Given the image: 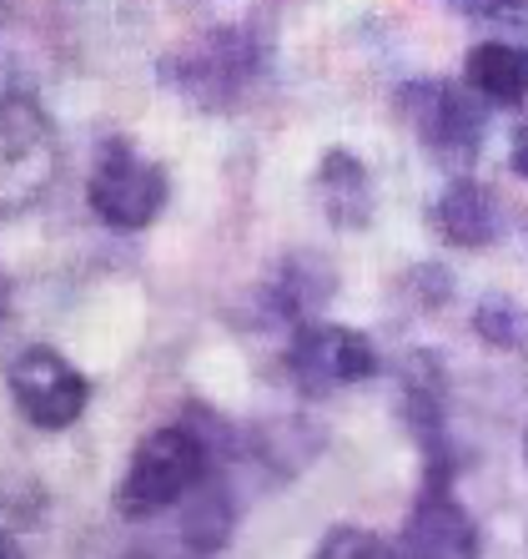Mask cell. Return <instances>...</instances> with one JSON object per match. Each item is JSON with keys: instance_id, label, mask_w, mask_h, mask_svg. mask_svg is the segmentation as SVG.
<instances>
[{"instance_id": "d6986e66", "label": "cell", "mask_w": 528, "mask_h": 559, "mask_svg": "<svg viewBox=\"0 0 528 559\" xmlns=\"http://www.w3.org/2000/svg\"><path fill=\"white\" fill-rule=\"evenodd\" d=\"M0 559H26L21 555V545L11 539V530H0Z\"/></svg>"}, {"instance_id": "8fae6325", "label": "cell", "mask_w": 528, "mask_h": 559, "mask_svg": "<svg viewBox=\"0 0 528 559\" xmlns=\"http://www.w3.org/2000/svg\"><path fill=\"white\" fill-rule=\"evenodd\" d=\"M464 81L483 102L493 106H518L528 96V46L514 40H483L464 61Z\"/></svg>"}, {"instance_id": "2e32d148", "label": "cell", "mask_w": 528, "mask_h": 559, "mask_svg": "<svg viewBox=\"0 0 528 559\" xmlns=\"http://www.w3.org/2000/svg\"><path fill=\"white\" fill-rule=\"evenodd\" d=\"M453 11L464 15H489V21H524L528 0H448Z\"/></svg>"}, {"instance_id": "8992f818", "label": "cell", "mask_w": 528, "mask_h": 559, "mask_svg": "<svg viewBox=\"0 0 528 559\" xmlns=\"http://www.w3.org/2000/svg\"><path fill=\"white\" fill-rule=\"evenodd\" d=\"M5 389H11L15 408L26 424L36 429L56 433V429H71L91 404V383L65 353L46 348V343H31L11 358L5 368Z\"/></svg>"}, {"instance_id": "ffe728a7", "label": "cell", "mask_w": 528, "mask_h": 559, "mask_svg": "<svg viewBox=\"0 0 528 559\" xmlns=\"http://www.w3.org/2000/svg\"><path fill=\"white\" fill-rule=\"evenodd\" d=\"M524 454H528V433H524Z\"/></svg>"}, {"instance_id": "5b68a950", "label": "cell", "mask_w": 528, "mask_h": 559, "mask_svg": "<svg viewBox=\"0 0 528 559\" xmlns=\"http://www.w3.org/2000/svg\"><path fill=\"white\" fill-rule=\"evenodd\" d=\"M473 86H453V81H408L398 92V111L412 127V136L439 156V162H453L464 167L473 162L478 146H483V111L473 102Z\"/></svg>"}, {"instance_id": "5bb4252c", "label": "cell", "mask_w": 528, "mask_h": 559, "mask_svg": "<svg viewBox=\"0 0 528 559\" xmlns=\"http://www.w3.org/2000/svg\"><path fill=\"white\" fill-rule=\"evenodd\" d=\"M312 559H398V549L362 524H337L323 545L312 549Z\"/></svg>"}, {"instance_id": "30bf717a", "label": "cell", "mask_w": 528, "mask_h": 559, "mask_svg": "<svg viewBox=\"0 0 528 559\" xmlns=\"http://www.w3.org/2000/svg\"><path fill=\"white\" fill-rule=\"evenodd\" d=\"M312 187H317V207L327 212L333 227H368V217H373V177L352 152H343V146L323 152Z\"/></svg>"}, {"instance_id": "277c9868", "label": "cell", "mask_w": 528, "mask_h": 559, "mask_svg": "<svg viewBox=\"0 0 528 559\" xmlns=\"http://www.w3.org/2000/svg\"><path fill=\"white\" fill-rule=\"evenodd\" d=\"M167 171L156 167L152 156H142L131 142L111 136V142L96 152V167H91L86 182V202L91 212L111 227V233H142L161 217L167 207Z\"/></svg>"}, {"instance_id": "4fadbf2b", "label": "cell", "mask_w": 528, "mask_h": 559, "mask_svg": "<svg viewBox=\"0 0 528 559\" xmlns=\"http://www.w3.org/2000/svg\"><path fill=\"white\" fill-rule=\"evenodd\" d=\"M327 298H333V267L317 258H287L283 277H277L267 293V308L292 318V323H308Z\"/></svg>"}, {"instance_id": "3957f363", "label": "cell", "mask_w": 528, "mask_h": 559, "mask_svg": "<svg viewBox=\"0 0 528 559\" xmlns=\"http://www.w3.org/2000/svg\"><path fill=\"white\" fill-rule=\"evenodd\" d=\"M161 76L181 96H192V102L212 106V111H227L262 76V40L242 26L206 31V36H196L187 51H177L161 66Z\"/></svg>"}, {"instance_id": "7a4b0ae2", "label": "cell", "mask_w": 528, "mask_h": 559, "mask_svg": "<svg viewBox=\"0 0 528 559\" xmlns=\"http://www.w3.org/2000/svg\"><path fill=\"white\" fill-rule=\"evenodd\" d=\"M61 177V136L31 96H0V217L36 207Z\"/></svg>"}, {"instance_id": "6da1fadb", "label": "cell", "mask_w": 528, "mask_h": 559, "mask_svg": "<svg viewBox=\"0 0 528 559\" xmlns=\"http://www.w3.org/2000/svg\"><path fill=\"white\" fill-rule=\"evenodd\" d=\"M212 449H217V443L206 439L202 429H192V424L152 429L131 449V464L117 484V514H127V520H152L161 509L181 504V499L212 474Z\"/></svg>"}, {"instance_id": "52a82bcc", "label": "cell", "mask_w": 528, "mask_h": 559, "mask_svg": "<svg viewBox=\"0 0 528 559\" xmlns=\"http://www.w3.org/2000/svg\"><path fill=\"white\" fill-rule=\"evenodd\" d=\"M377 373V348L352 328L337 323H297L292 343H287V378L297 389L317 399V393L352 389L362 378Z\"/></svg>"}, {"instance_id": "ba28073f", "label": "cell", "mask_w": 528, "mask_h": 559, "mask_svg": "<svg viewBox=\"0 0 528 559\" xmlns=\"http://www.w3.org/2000/svg\"><path fill=\"white\" fill-rule=\"evenodd\" d=\"M478 549L483 539H478L473 514L448 495V484H423V495L403 524L398 559H478Z\"/></svg>"}, {"instance_id": "9c48e42d", "label": "cell", "mask_w": 528, "mask_h": 559, "mask_svg": "<svg viewBox=\"0 0 528 559\" xmlns=\"http://www.w3.org/2000/svg\"><path fill=\"white\" fill-rule=\"evenodd\" d=\"M433 233L453 248H489L493 237L503 233V212L499 197L483 182H453L448 192L433 202Z\"/></svg>"}, {"instance_id": "e0dca14e", "label": "cell", "mask_w": 528, "mask_h": 559, "mask_svg": "<svg viewBox=\"0 0 528 559\" xmlns=\"http://www.w3.org/2000/svg\"><path fill=\"white\" fill-rule=\"evenodd\" d=\"M514 171L528 182V121H518V131H514Z\"/></svg>"}, {"instance_id": "ac0fdd59", "label": "cell", "mask_w": 528, "mask_h": 559, "mask_svg": "<svg viewBox=\"0 0 528 559\" xmlns=\"http://www.w3.org/2000/svg\"><path fill=\"white\" fill-rule=\"evenodd\" d=\"M11 323V277L0 273V328Z\"/></svg>"}, {"instance_id": "9a60e30c", "label": "cell", "mask_w": 528, "mask_h": 559, "mask_svg": "<svg viewBox=\"0 0 528 559\" xmlns=\"http://www.w3.org/2000/svg\"><path fill=\"white\" fill-rule=\"evenodd\" d=\"M473 333L483 343H493V348H524V312L514 302L489 298L473 312Z\"/></svg>"}, {"instance_id": "7c38bea8", "label": "cell", "mask_w": 528, "mask_h": 559, "mask_svg": "<svg viewBox=\"0 0 528 559\" xmlns=\"http://www.w3.org/2000/svg\"><path fill=\"white\" fill-rule=\"evenodd\" d=\"M232 530H237V499H232V489L206 474V479L192 489L187 514H181V545H187V555L212 559L217 549H227Z\"/></svg>"}]
</instances>
